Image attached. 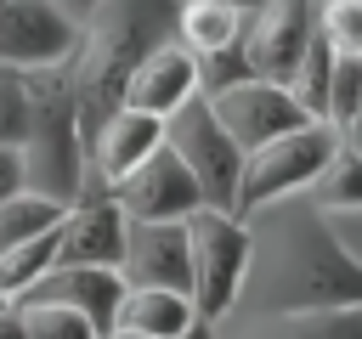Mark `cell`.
Segmentation results:
<instances>
[{"instance_id":"4","label":"cell","mask_w":362,"mask_h":339,"mask_svg":"<svg viewBox=\"0 0 362 339\" xmlns=\"http://www.w3.org/2000/svg\"><path fill=\"white\" fill-rule=\"evenodd\" d=\"M181 232H187V271H192L187 299H192L198 322L215 328L221 316H232V305H238V294L249 282V260H255L249 220L204 203V209H192L181 220Z\"/></svg>"},{"instance_id":"15","label":"cell","mask_w":362,"mask_h":339,"mask_svg":"<svg viewBox=\"0 0 362 339\" xmlns=\"http://www.w3.org/2000/svg\"><path fill=\"white\" fill-rule=\"evenodd\" d=\"M198 96V62H192V51H181L175 40L170 45H158L136 73H130V85H124V107H136V113H147V119H170V113H181L187 102Z\"/></svg>"},{"instance_id":"18","label":"cell","mask_w":362,"mask_h":339,"mask_svg":"<svg viewBox=\"0 0 362 339\" xmlns=\"http://www.w3.org/2000/svg\"><path fill=\"white\" fill-rule=\"evenodd\" d=\"M255 339H362V305L339 311H294V316H260Z\"/></svg>"},{"instance_id":"34","label":"cell","mask_w":362,"mask_h":339,"mask_svg":"<svg viewBox=\"0 0 362 339\" xmlns=\"http://www.w3.org/2000/svg\"><path fill=\"white\" fill-rule=\"evenodd\" d=\"M175 6H187V0H175ZM243 6H249V0H243Z\"/></svg>"},{"instance_id":"10","label":"cell","mask_w":362,"mask_h":339,"mask_svg":"<svg viewBox=\"0 0 362 339\" xmlns=\"http://www.w3.org/2000/svg\"><path fill=\"white\" fill-rule=\"evenodd\" d=\"M209 107H215V119L226 124V136L243 147V158H249L255 147L277 141V136H294V130L317 124V119H305V107L288 96V85H272V79H249V85L215 96Z\"/></svg>"},{"instance_id":"14","label":"cell","mask_w":362,"mask_h":339,"mask_svg":"<svg viewBox=\"0 0 362 339\" xmlns=\"http://www.w3.org/2000/svg\"><path fill=\"white\" fill-rule=\"evenodd\" d=\"M158 147H164V124L147 119V113H136V107H119V113L85 141V170H90V181L119 186V181H124L136 164H147Z\"/></svg>"},{"instance_id":"23","label":"cell","mask_w":362,"mask_h":339,"mask_svg":"<svg viewBox=\"0 0 362 339\" xmlns=\"http://www.w3.org/2000/svg\"><path fill=\"white\" fill-rule=\"evenodd\" d=\"M192 62H198V96H204V102H215V96H226V90H238V85H249V79H255V68H249L243 45L215 51V56H192Z\"/></svg>"},{"instance_id":"7","label":"cell","mask_w":362,"mask_h":339,"mask_svg":"<svg viewBox=\"0 0 362 339\" xmlns=\"http://www.w3.org/2000/svg\"><path fill=\"white\" fill-rule=\"evenodd\" d=\"M317 40V0H249L243 17V56L255 79L288 85L300 56Z\"/></svg>"},{"instance_id":"13","label":"cell","mask_w":362,"mask_h":339,"mask_svg":"<svg viewBox=\"0 0 362 339\" xmlns=\"http://www.w3.org/2000/svg\"><path fill=\"white\" fill-rule=\"evenodd\" d=\"M17 305H68V311H79L96 333H113L119 305H124V277H119V271H96V266H57V271L40 277Z\"/></svg>"},{"instance_id":"27","label":"cell","mask_w":362,"mask_h":339,"mask_svg":"<svg viewBox=\"0 0 362 339\" xmlns=\"http://www.w3.org/2000/svg\"><path fill=\"white\" fill-rule=\"evenodd\" d=\"M11 192H23V153L17 147H0V203Z\"/></svg>"},{"instance_id":"32","label":"cell","mask_w":362,"mask_h":339,"mask_svg":"<svg viewBox=\"0 0 362 339\" xmlns=\"http://www.w3.org/2000/svg\"><path fill=\"white\" fill-rule=\"evenodd\" d=\"M102 339H141V333H130V328H113V333H102Z\"/></svg>"},{"instance_id":"28","label":"cell","mask_w":362,"mask_h":339,"mask_svg":"<svg viewBox=\"0 0 362 339\" xmlns=\"http://www.w3.org/2000/svg\"><path fill=\"white\" fill-rule=\"evenodd\" d=\"M51 6H57V11H62V17L74 23V28H79V23H85V17H90V11L102 6V0H51Z\"/></svg>"},{"instance_id":"24","label":"cell","mask_w":362,"mask_h":339,"mask_svg":"<svg viewBox=\"0 0 362 339\" xmlns=\"http://www.w3.org/2000/svg\"><path fill=\"white\" fill-rule=\"evenodd\" d=\"M17 316H23V333L28 339H102L79 311H68V305H17Z\"/></svg>"},{"instance_id":"20","label":"cell","mask_w":362,"mask_h":339,"mask_svg":"<svg viewBox=\"0 0 362 339\" xmlns=\"http://www.w3.org/2000/svg\"><path fill=\"white\" fill-rule=\"evenodd\" d=\"M57 220H62V203L34 198V192H11L0 203V254H11L17 243H34L45 232H57Z\"/></svg>"},{"instance_id":"21","label":"cell","mask_w":362,"mask_h":339,"mask_svg":"<svg viewBox=\"0 0 362 339\" xmlns=\"http://www.w3.org/2000/svg\"><path fill=\"white\" fill-rule=\"evenodd\" d=\"M51 271H57V232H45V237L17 243L11 254H0V288L11 294V305H17L40 277H51Z\"/></svg>"},{"instance_id":"29","label":"cell","mask_w":362,"mask_h":339,"mask_svg":"<svg viewBox=\"0 0 362 339\" xmlns=\"http://www.w3.org/2000/svg\"><path fill=\"white\" fill-rule=\"evenodd\" d=\"M0 339H28V333H23V316H17V305H11V311H0Z\"/></svg>"},{"instance_id":"25","label":"cell","mask_w":362,"mask_h":339,"mask_svg":"<svg viewBox=\"0 0 362 339\" xmlns=\"http://www.w3.org/2000/svg\"><path fill=\"white\" fill-rule=\"evenodd\" d=\"M356 107H362V62H356V56H334V79H328V113H322V124L345 130Z\"/></svg>"},{"instance_id":"31","label":"cell","mask_w":362,"mask_h":339,"mask_svg":"<svg viewBox=\"0 0 362 339\" xmlns=\"http://www.w3.org/2000/svg\"><path fill=\"white\" fill-rule=\"evenodd\" d=\"M181 339H215V328H209V322H192V328H187Z\"/></svg>"},{"instance_id":"22","label":"cell","mask_w":362,"mask_h":339,"mask_svg":"<svg viewBox=\"0 0 362 339\" xmlns=\"http://www.w3.org/2000/svg\"><path fill=\"white\" fill-rule=\"evenodd\" d=\"M317 40L334 56L362 62V0H317Z\"/></svg>"},{"instance_id":"3","label":"cell","mask_w":362,"mask_h":339,"mask_svg":"<svg viewBox=\"0 0 362 339\" xmlns=\"http://www.w3.org/2000/svg\"><path fill=\"white\" fill-rule=\"evenodd\" d=\"M28 79V136H23V192L74 203L85 186V130H79V102L68 85V68H40Z\"/></svg>"},{"instance_id":"30","label":"cell","mask_w":362,"mask_h":339,"mask_svg":"<svg viewBox=\"0 0 362 339\" xmlns=\"http://www.w3.org/2000/svg\"><path fill=\"white\" fill-rule=\"evenodd\" d=\"M339 141H345V147H351V153H362V107H356V113H351V124H345V130H339Z\"/></svg>"},{"instance_id":"5","label":"cell","mask_w":362,"mask_h":339,"mask_svg":"<svg viewBox=\"0 0 362 339\" xmlns=\"http://www.w3.org/2000/svg\"><path fill=\"white\" fill-rule=\"evenodd\" d=\"M339 153V130L334 124H305L294 136H277L266 147H255L243 158V175H238V203L232 215L249 220L283 198H305L317 186V175L328 170V158Z\"/></svg>"},{"instance_id":"17","label":"cell","mask_w":362,"mask_h":339,"mask_svg":"<svg viewBox=\"0 0 362 339\" xmlns=\"http://www.w3.org/2000/svg\"><path fill=\"white\" fill-rule=\"evenodd\" d=\"M192 322H198V311H192L187 294L124 288V305H119V322H113V328H130V333H141V339H181Z\"/></svg>"},{"instance_id":"9","label":"cell","mask_w":362,"mask_h":339,"mask_svg":"<svg viewBox=\"0 0 362 339\" xmlns=\"http://www.w3.org/2000/svg\"><path fill=\"white\" fill-rule=\"evenodd\" d=\"M74 45H79V28L51 0H6L0 6V68H11V73L68 68Z\"/></svg>"},{"instance_id":"16","label":"cell","mask_w":362,"mask_h":339,"mask_svg":"<svg viewBox=\"0 0 362 339\" xmlns=\"http://www.w3.org/2000/svg\"><path fill=\"white\" fill-rule=\"evenodd\" d=\"M243 17H249L243 0H187V6H175V45L192 56L232 51V45H243Z\"/></svg>"},{"instance_id":"2","label":"cell","mask_w":362,"mask_h":339,"mask_svg":"<svg viewBox=\"0 0 362 339\" xmlns=\"http://www.w3.org/2000/svg\"><path fill=\"white\" fill-rule=\"evenodd\" d=\"M175 40V0H102L79 23V45L68 56V85L79 102L85 141L124 107L130 73Z\"/></svg>"},{"instance_id":"12","label":"cell","mask_w":362,"mask_h":339,"mask_svg":"<svg viewBox=\"0 0 362 339\" xmlns=\"http://www.w3.org/2000/svg\"><path fill=\"white\" fill-rule=\"evenodd\" d=\"M119 277H124V288L187 294V282H192V271H187V232L164 226V220H130Z\"/></svg>"},{"instance_id":"1","label":"cell","mask_w":362,"mask_h":339,"mask_svg":"<svg viewBox=\"0 0 362 339\" xmlns=\"http://www.w3.org/2000/svg\"><path fill=\"white\" fill-rule=\"evenodd\" d=\"M249 237H255V260L238 305L249 299L260 316L362 305V260L311 203V192L249 215Z\"/></svg>"},{"instance_id":"19","label":"cell","mask_w":362,"mask_h":339,"mask_svg":"<svg viewBox=\"0 0 362 339\" xmlns=\"http://www.w3.org/2000/svg\"><path fill=\"white\" fill-rule=\"evenodd\" d=\"M311 203L334 220V215H362V153H351L339 141V153L328 158V170L311 186Z\"/></svg>"},{"instance_id":"11","label":"cell","mask_w":362,"mask_h":339,"mask_svg":"<svg viewBox=\"0 0 362 339\" xmlns=\"http://www.w3.org/2000/svg\"><path fill=\"white\" fill-rule=\"evenodd\" d=\"M113 203L124 209V220H164V226H181L192 209H204V192L198 181L181 170V158L170 147H158L147 164H136L119 186H107Z\"/></svg>"},{"instance_id":"35","label":"cell","mask_w":362,"mask_h":339,"mask_svg":"<svg viewBox=\"0 0 362 339\" xmlns=\"http://www.w3.org/2000/svg\"><path fill=\"white\" fill-rule=\"evenodd\" d=\"M0 6H6V0H0Z\"/></svg>"},{"instance_id":"26","label":"cell","mask_w":362,"mask_h":339,"mask_svg":"<svg viewBox=\"0 0 362 339\" xmlns=\"http://www.w3.org/2000/svg\"><path fill=\"white\" fill-rule=\"evenodd\" d=\"M28 136V79L0 68V147H23Z\"/></svg>"},{"instance_id":"6","label":"cell","mask_w":362,"mask_h":339,"mask_svg":"<svg viewBox=\"0 0 362 339\" xmlns=\"http://www.w3.org/2000/svg\"><path fill=\"white\" fill-rule=\"evenodd\" d=\"M164 147L181 158V170L198 181L204 203L209 209H226L238 203V175H243V147L226 136V124L215 119V107L204 96H192L181 113L164 119Z\"/></svg>"},{"instance_id":"33","label":"cell","mask_w":362,"mask_h":339,"mask_svg":"<svg viewBox=\"0 0 362 339\" xmlns=\"http://www.w3.org/2000/svg\"><path fill=\"white\" fill-rule=\"evenodd\" d=\"M0 311H11V294H6V288H0Z\"/></svg>"},{"instance_id":"8","label":"cell","mask_w":362,"mask_h":339,"mask_svg":"<svg viewBox=\"0 0 362 339\" xmlns=\"http://www.w3.org/2000/svg\"><path fill=\"white\" fill-rule=\"evenodd\" d=\"M124 232H130V220H124V209L113 203V192L85 175L79 198H74V203L62 209V220H57V266L119 271V260H124Z\"/></svg>"}]
</instances>
